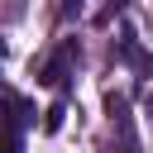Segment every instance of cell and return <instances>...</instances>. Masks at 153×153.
I'll list each match as a JSON object with an SVG mask.
<instances>
[{"label":"cell","mask_w":153,"mask_h":153,"mask_svg":"<svg viewBox=\"0 0 153 153\" xmlns=\"http://www.w3.org/2000/svg\"><path fill=\"white\" fill-rule=\"evenodd\" d=\"M67 72H72V48H62L57 57H48V62H43V72H38V81H43V86H53V91H62V86H67Z\"/></svg>","instance_id":"2"},{"label":"cell","mask_w":153,"mask_h":153,"mask_svg":"<svg viewBox=\"0 0 153 153\" xmlns=\"http://www.w3.org/2000/svg\"><path fill=\"white\" fill-rule=\"evenodd\" d=\"M62 115H67V105H62V100H53V105L43 110V129H48V134H57V129H62Z\"/></svg>","instance_id":"3"},{"label":"cell","mask_w":153,"mask_h":153,"mask_svg":"<svg viewBox=\"0 0 153 153\" xmlns=\"http://www.w3.org/2000/svg\"><path fill=\"white\" fill-rule=\"evenodd\" d=\"M24 120H29V105L19 96H10V124H5V153H19L24 143Z\"/></svg>","instance_id":"1"},{"label":"cell","mask_w":153,"mask_h":153,"mask_svg":"<svg viewBox=\"0 0 153 153\" xmlns=\"http://www.w3.org/2000/svg\"><path fill=\"white\" fill-rule=\"evenodd\" d=\"M148 110H153V96H148Z\"/></svg>","instance_id":"5"},{"label":"cell","mask_w":153,"mask_h":153,"mask_svg":"<svg viewBox=\"0 0 153 153\" xmlns=\"http://www.w3.org/2000/svg\"><path fill=\"white\" fill-rule=\"evenodd\" d=\"M76 5H81V0H62V5H57V14H62V19H67V14H72V10H76Z\"/></svg>","instance_id":"4"}]
</instances>
